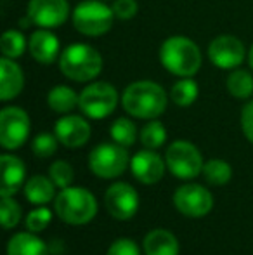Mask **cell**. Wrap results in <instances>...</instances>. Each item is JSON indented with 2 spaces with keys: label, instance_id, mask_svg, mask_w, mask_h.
I'll return each mask as SVG.
<instances>
[{
  "label": "cell",
  "instance_id": "obj_1",
  "mask_svg": "<svg viewBox=\"0 0 253 255\" xmlns=\"http://www.w3.org/2000/svg\"><path fill=\"white\" fill-rule=\"evenodd\" d=\"M122 106L135 118L155 120L167 110V92L156 82H134L123 91Z\"/></svg>",
  "mask_w": 253,
  "mask_h": 255
},
{
  "label": "cell",
  "instance_id": "obj_2",
  "mask_svg": "<svg viewBox=\"0 0 253 255\" xmlns=\"http://www.w3.org/2000/svg\"><path fill=\"white\" fill-rule=\"evenodd\" d=\"M160 61L172 75L191 78L201 68V52L191 38L170 37L162 44Z\"/></svg>",
  "mask_w": 253,
  "mask_h": 255
},
{
  "label": "cell",
  "instance_id": "obj_3",
  "mask_svg": "<svg viewBox=\"0 0 253 255\" xmlns=\"http://www.w3.org/2000/svg\"><path fill=\"white\" fill-rule=\"evenodd\" d=\"M59 68L63 75L73 82H90L101 73L102 57L92 45L71 44L59 57Z\"/></svg>",
  "mask_w": 253,
  "mask_h": 255
},
{
  "label": "cell",
  "instance_id": "obj_4",
  "mask_svg": "<svg viewBox=\"0 0 253 255\" xmlns=\"http://www.w3.org/2000/svg\"><path fill=\"white\" fill-rule=\"evenodd\" d=\"M56 214L63 222L71 226H84L97 214V202L85 188H64L56 196Z\"/></svg>",
  "mask_w": 253,
  "mask_h": 255
},
{
  "label": "cell",
  "instance_id": "obj_5",
  "mask_svg": "<svg viewBox=\"0 0 253 255\" xmlns=\"http://www.w3.org/2000/svg\"><path fill=\"white\" fill-rule=\"evenodd\" d=\"M115 17L113 7H108L97 0H84L73 10L75 28L87 37H101L108 33Z\"/></svg>",
  "mask_w": 253,
  "mask_h": 255
},
{
  "label": "cell",
  "instance_id": "obj_6",
  "mask_svg": "<svg viewBox=\"0 0 253 255\" xmlns=\"http://www.w3.org/2000/svg\"><path fill=\"white\" fill-rule=\"evenodd\" d=\"M118 104V92L111 84L95 82L84 89L78 94V108L88 118L101 120L115 111Z\"/></svg>",
  "mask_w": 253,
  "mask_h": 255
},
{
  "label": "cell",
  "instance_id": "obj_7",
  "mask_svg": "<svg viewBox=\"0 0 253 255\" xmlns=\"http://www.w3.org/2000/svg\"><path fill=\"white\" fill-rule=\"evenodd\" d=\"M128 153L125 146L116 142H102L95 146L88 154V167L92 174L101 179H115L128 167Z\"/></svg>",
  "mask_w": 253,
  "mask_h": 255
},
{
  "label": "cell",
  "instance_id": "obj_8",
  "mask_svg": "<svg viewBox=\"0 0 253 255\" xmlns=\"http://www.w3.org/2000/svg\"><path fill=\"white\" fill-rule=\"evenodd\" d=\"M165 161L169 170L177 179H189L198 177L203 172V156L199 149L189 141H175L167 148Z\"/></svg>",
  "mask_w": 253,
  "mask_h": 255
},
{
  "label": "cell",
  "instance_id": "obj_9",
  "mask_svg": "<svg viewBox=\"0 0 253 255\" xmlns=\"http://www.w3.org/2000/svg\"><path fill=\"white\" fill-rule=\"evenodd\" d=\"M30 135V117L23 108L7 106L0 111V144L3 149H17Z\"/></svg>",
  "mask_w": 253,
  "mask_h": 255
},
{
  "label": "cell",
  "instance_id": "obj_10",
  "mask_svg": "<svg viewBox=\"0 0 253 255\" xmlns=\"http://www.w3.org/2000/svg\"><path fill=\"white\" fill-rule=\"evenodd\" d=\"M173 205L186 217L199 219L213 208V196L201 184H184L173 193Z\"/></svg>",
  "mask_w": 253,
  "mask_h": 255
},
{
  "label": "cell",
  "instance_id": "obj_11",
  "mask_svg": "<svg viewBox=\"0 0 253 255\" xmlns=\"http://www.w3.org/2000/svg\"><path fill=\"white\" fill-rule=\"evenodd\" d=\"M106 210L116 221H128L139 210V195L127 182H115L104 195Z\"/></svg>",
  "mask_w": 253,
  "mask_h": 255
},
{
  "label": "cell",
  "instance_id": "obj_12",
  "mask_svg": "<svg viewBox=\"0 0 253 255\" xmlns=\"http://www.w3.org/2000/svg\"><path fill=\"white\" fill-rule=\"evenodd\" d=\"M26 16L38 28L61 26L70 16L68 0H30Z\"/></svg>",
  "mask_w": 253,
  "mask_h": 255
},
{
  "label": "cell",
  "instance_id": "obj_13",
  "mask_svg": "<svg viewBox=\"0 0 253 255\" xmlns=\"http://www.w3.org/2000/svg\"><path fill=\"white\" fill-rule=\"evenodd\" d=\"M245 45L233 35H220L208 45V57L220 70H234L245 61Z\"/></svg>",
  "mask_w": 253,
  "mask_h": 255
},
{
  "label": "cell",
  "instance_id": "obj_14",
  "mask_svg": "<svg viewBox=\"0 0 253 255\" xmlns=\"http://www.w3.org/2000/svg\"><path fill=\"white\" fill-rule=\"evenodd\" d=\"M165 165L163 158L153 149H142V151L135 153L130 160V170L134 177L142 184H156L162 181L163 174H165Z\"/></svg>",
  "mask_w": 253,
  "mask_h": 255
},
{
  "label": "cell",
  "instance_id": "obj_15",
  "mask_svg": "<svg viewBox=\"0 0 253 255\" xmlns=\"http://www.w3.org/2000/svg\"><path fill=\"white\" fill-rule=\"evenodd\" d=\"M54 134L66 148H80L90 139V125L78 115H66L54 125Z\"/></svg>",
  "mask_w": 253,
  "mask_h": 255
},
{
  "label": "cell",
  "instance_id": "obj_16",
  "mask_svg": "<svg viewBox=\"0 0 253 255\" xmlns=\"http://www.w3.org/2000/svg\"><path fill=\"white\" fill-rule=\"evenodd\" d=\"M30 54L37 63L51 64L58 59L59 56V38L47 28H42L31 33L30 42H28Z\"/></svg>",
  "mask_w": 253,
  "mask_h": 255
},
{
  "label": "cell",
  "instance_id": "obj_17",
  "mask_svg": "<svg viewBox=\"0 0 253 255\" xmlns=\"http://www.w3.org/2000/svg\"><path fill=\"white\" fill-rule=\"evenodd\" d=\"M0 167H2V188H0V196H14L24 182L26 168L21 158L14 154H2L0 156Z\"/></svg>",
  "mask_w": 253,
  "mask_h": 255
},
{
  "label": "cell",
  "instance_id": "obj_18",
  "mask_svg": "<svg viewBox=\"0 0 253 255\" xmlns=\"http://www.w3.org/2000/svg\"><path fill=\"white\" fill-rule=\"evenodd\" d=\"M24 85V75L14 59L2 57L0 59V101L14 99Z\"/></svg>",
  "mask_w": 253,
  "mask_h": 255
},
{
  "label": "cell",
  "instance_id": "obj_19",
  "mask_svg": "<svg viewBox=\"0 0 253 255\" xmlns=\"http://www.w3.org/2000/svg\"><path fill=\"white\" fill-rule=\"evenodd\" d=\"M142 249L146 255H179V240L169 229H153L146 235L142 242Z\"/></svg>",
  "mask_w": 253,
  "mask_h": 255
},
{
  "label": "cell",
  "instance_id": "obj_20",
  "mask_svg": "<svg viewBox=\"0 0 253 255\" xmlns=\"http://www.w3.org/2000/svg\"><path fill=\"white\" fill-rule=\"evenodd\" d=\"M7 255H49V249L37 233L23 231L14 235L7 243Z\"/></svg>",
  "mask_w": 253,
  "mask_h": 255
},
{
  "label": "cell",
  "instance_id": "obj_21",
  "mask_svg": "<svg viewBox=\"0 0 253 255\" xmlns=\"http://www.w3.org/2000/svg\"><path fill=\"white\" fill-rule=\"evenodd\" d=\"M56 184L51 177L45 175H33L24 182V198L30 203L42 207L54 200L56 196Z\"/></svg>",
  "mask_w": 253,
  "mask_h": 255
},
{
  "label": "cell",
  "instance_id": "obj_22",
  "mask_svg": "<svg viewBox=\"0 0 253 255\" xmlns=\"http://www.w3.org/2000/svg\"><path fill=\"white\" fill-rule=\"evenodd\" d=\"M47 103L49 108L56 113H70L71 110L78 106V94L66 85H58V87L51 89L47 96Z\"/></svg>",
  "mask_w": 253,
  "mask_h": 255
},
{
  "label": "cell",
  "instance_id": "obj_23",
  "mask_svg": "<svg viewBox=\"0 0 253 255\" xmlns=\"http://www.w3.org/2000/svg\"><path fill=\"white\" fill-rule=\"evenodd\" d=\"M203 177L208 184L212 186H224L233 177V168L226 160L220 158H212L203 165Z\"/></svg>",
  "mask_w": 253,
  "mask_h": 255
},
{
  "label": "cell",
  "instance_id": "obj_24",
  "mask_svg": "<svg viewBox=\"0 0 253 255\" xmlns=\"http://www.w3.org/2000/svg\"><path fill=\"white\" fill-rule=\"evenodd\" d=\"M227 91L236 99H248L253 94V77L247 70H234L227 77Z\"/></svg>",
  "mask_w": 253,
  "mask_h": 255
},
{
  "label": "cell",
  "instance_id": "obj_25",
  "mask_svg": "<svg viewBox=\"0 0 253 255\" xmlns=\"http://www.w3.org/2000/svg\"><path fill=\"white\" fill-rule=\"evenodd\" d=\"M199 89L198 84L191 78H182V80L175 82L172 85V91H170V99L177 104V106H191L192 103L198 99Z\"/></svg>",
  "mask_w": 253,
  "mask_h": 255
},
{
  "label": "cell",
  "instance_id": "obj_26",
  "mask_svg": "<svg viewBox=\"0 0 253 255\" xmlns=\"http://www.w3.org/2000/svg\"><path fill=\"white\" fill-rule=\"evenodd\" d=\"M109 135L113 137V141L120 146H132L137 141V127L132 120L128 118H116L109 127Z\"/></svg>",
  "mask_w": 253,
  "mask_h": 255
},
{
  "label": "cell",
  "instance_id": "obj_27",
  "mask_svg": "<svg viewBox=\"0 0 253 255\" xmlns=\"http://www.w3.org/2000/svg\"><path fill=\"white\" fill-rule=\"evenodd\" d=\"M0 51H2L3 57H9V59L21 57L26 51V38L21 31L7 30L0 40Z\"/></svg>",
  "mask_w": 253,
  "mask_h": 255
},
{
  "label": "cell",
  "instance_id": "obj_28",
  "mask_svg": "<svg viewBox=\"0 0 253 255\" xmlns=\"http://www.w3.org/2000/svg\"><path fill=\"white\" fill-rule=\"evenodd\" d=\"M139 135H141V142L144 148H148V149L162 148V146L165 144V139H167L165 125L158 120H151L142 127V130Z\"/></svg>",
  "mask_w": 253,
  "mask_h": 255
},
{
  "label": "cell",
  "instance_id": "obj_29",
  "mask_svg": "<svg viewBox=\"0 0 253 255\" xmlns=\"http://www.w3.org/2000/svg\"><path fill=\"white\" fill-rule=\"evenodd\" d=\"M21 217H23V210L21 205L12 198V196H3L0 202V219H2V226L5 229H12L19 224Z\"/></svg>",
  "mask_w": 253,
  "mask_h": 255
},
{
  "label": "cell",
  "instance_id": "obj_30",
  "mask_svg": "<svg viewBox=\"0 0 253 255\" xmlns=\"http://www.w3.org/2000/svg\"><path fill=\"white\" fill-rule=\"evenodd\" d=\"M49 175L51 179L54 181V184L58 188H70L71 182H73V177H75V172H73V167H71L68 161L64 160H58L49 167Z\"/></svg>",
  "mask_w": 253,
  "mask_h": 255
},
{
  "label": "cell",
  "instance_id": "obj_31",
  "mask_svg": "<svg viewBox=\"0 0 253 255\" xmlns=\"http://www.w3.org/2000/svg\"><path fill=\"white\" fill-rule=\"evenodd\" d=\"M59 139L56 137V134H49V132H42L31 142V151L35 153V156L38 158H49L56 153L58 149Z\"/></svg>",
  "mask_w": 253,
  "mask_h": 255
},
{
  "label": "cell",
  "instance_id": "obj_32",
  "mask_svg": "<svg viewBox=\"0 0 253 255\" xmlns=\"http://www.w3.org/2000/svg\"><path fill=\"white\" fill-rule=\"evenodd\" d=\"M51 219H52V212L45 205H42V207L35 208V210H31L28 214V217L24 219V226H26L28 231L40 233L51 224Z\"/></svg>",
  "mask_w": 253,
  "mask_h": 255
},
{
  "label": "cell",
  "instance_id": "obj_33",
  "mask_svg": "<svg viewBox=\"0 0 253 255\" xmlns=\"http://www.w3.org/2000/svg\"><path fill=\"white\" fill-rule=\"evenodd\" d=\"M106 255H141L137 243L130 238H120L111 243Z\"/></svg>",
  "mask_w": 253,
  "mask_h": 255
},
{
  "label": "cell",
  "instance_id": "obj_34",
  "mask_svg": "<svg viewBox=\"0 0 253 255\" xmlns=\"http://www.w3.org/2000/svg\"><path fill=\"white\" fill-rule=\"evenodd\" d=\"M137 9H139V5L135 0H115V2H113V12L122 21L132 19V17L137 14Z\"/></svg>",
  "mask_w": 253,
  "mask_h": 255
},
{
  "label": "cell",
  "instance_id": "obj_35",
  "mask_svg": "<svg viewBox=\"0 0 253 255\" xmlns=\"http://www.w3.org/2000/svg\"><path fill=\"white\" fill-rule=\"evenodd\" d=\"M241 127H243L245 137L253 144V99L248 104H245L241 111Z\"/></svg>",
  "mask_w": 253,
  "mask_h": 255
},
{
  "label": "cell",
  "instance_id": "obj_36",
  "mask_svg": "<svg viewBox=\"0 0 253 255\" xmlns=\"http://www.w3.org/2000/svg\"><path fill=\"white\" fill-rule=\"evenodd\" d=\"M248 63H250V68L253 70V45H252V49H250V56H248Z\"/></svg>",
  "mask_w": 253,
  "mask_h": 255
}]
</instances>
